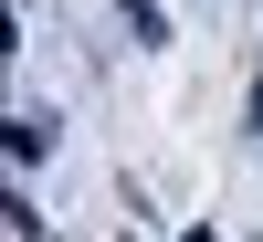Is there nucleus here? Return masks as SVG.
I'll return each mask as SVG.
<instances>
[{
  "mask_svg": "<svg viewBox=\"0 0 263 242\" xmlns=\"http://www.w3.org/2000/svg\"><path fill=\"white\" fill-rule=\"evenodd\" d=\"M0 158H11V169H42V158H53V116H42V105H21V116L0 126Z\"/></svg>",
  "mask_w": 263,
  "mask_h": 242,
  "instance_id": "1",
  "label": "nucleus"
},
{
  "mask_svg": "<svg viewBox=\"0 0 263 242\" xmlns=\"http://www.w3.org/2000/svg\"><path fill=\"white\" fill-rule=\"evenodd\" d=\"M253 147H263V74H253Z\"/></svg>",
  "mask_w": 263,
  "mask_h": 242,
  "instance_id": "3",
  "label": "nucleus"
},
{
  "mask_svg": "<svg viewBox=\"0 0 263 242\" xmlns=\"http://www.w3.org/2000/svg\"><path fill=\"white\" fill-rule=\"evenodd\" d=\"M116 11H126V32H137L147 53H158V42H168V11H158V0H116Z\"/></svg>",
  "mask_w": 263,
  "mask_h": 242,
  "instance_id": "2",
  "label": "nucleus"
},
{
  "mask_svg": "<svg viewBox=\"0 0 263 242\" xmlns=\"http://www.w3.org/2000/svg\"><path fill=\"white\" fill-rule=\"evenodd\" d=\"M116 242H137V232H116Z\"/></svg>",
  "mask_w": 263,
  "mask_h": 242,
  "instance_id": "4",
  "label": "nucleus"
}]
</instances>
